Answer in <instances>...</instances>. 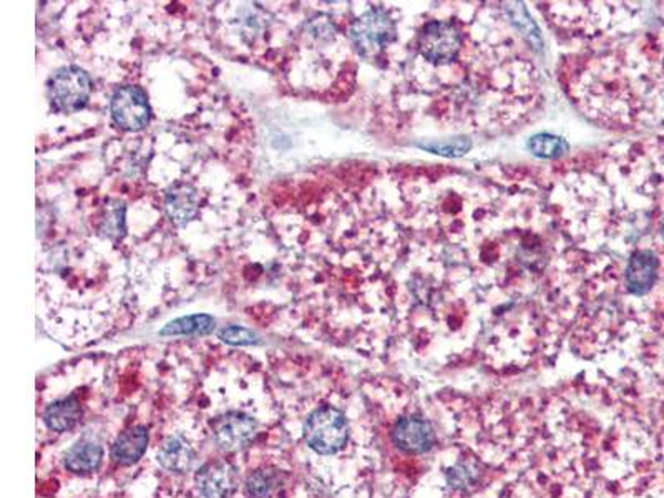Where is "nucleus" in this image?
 <instances>
[{"instance_id":"nucleus-1","label":"nucleus","mask_w":664,"mask_h":498,"mask_svg":"<svg viewBox=\"0 0 664 498\" xmlns=\"http://www.w3.org/2000/svg\"><path fill=\"white\" fill-rule=\"evenodd\" d=\"M396 20L384 9H371L352 22L349 39L357 54L374 57L396 40Z\"/></svg>"},{"instance_id":"nucleus-2","label":"nucleus","mask_w":664,"mask_h":498,"mask_svg":"<svg viewBox=\"0 0 664 498\" xmlns=\"http://www.w3.org/2000/svg\"><path fill=\"white\" fill-rule=\"evenodd\" d=\"M349 424L346 415L336 407H321L309 415L304 425L306 444L321 455L336 454L346 445Z\"/></svg>"},{"instance_id":"nucleus-3","label":"nucleus","mask_w":664,"mask_h":498,"mask_svg":"<svg viewBox=\"0 0 664 498\" xmlns=\"http://www.w3.org/2000/svg\"><path fill=\"white\" fill-rule=\"evenodd\" d=\"M92 88L90 75L77 65L62 67L49 80L50 100L62 113H77L87 107Z\"/></svg>"},{"instance_id":"nucleus-4","label":"nucleus","mask_w":664,"mask_h":498,"mask_svg":"<svg viewBox=\"0 0 664 498\" xmlns=\"http://www.w3.org/2000/svg\"><path fill=\"white\" fill-rule=\"evenodd\" d=\"M462 47L459 27L449 20H432L425 25L417 39L420 57L432 65L454 62Z\"/></svg>"},{"instance_id":"nucleus-5","label":"nucleus","mask_w":664,"mask_h":498,"mask_svg":"<svg viewBox=\"0 0 664 498\" xmlns=\"http://www.w3.org/2000/svg\"><path fill=\"white\" fill-rule=\"evenodd\" d=\"M110 113L118 128L125 132H140L150 123L152 107L143 88L125 85L113 93Z\"/></svg>"},{"instance_id":"nucleus-6","label":"nucleus","mask_w":664,"mask_h":498,"mask_svg":"<svg viewBox=\"0 0 664 498\" xmlns=\"http://www.w3.org/2000/svg\"><path fill=\"white\" fill-rule=\"evenodd\" d=\"M213 440L220 449L235 452L253 442L258 432V420L245 412H228L213 420Z\"/></svg>"},{"instance_id":"nucleus-7","label":"nucleus","mask_w":664,"mask_h":498,"mask_svg":"<svg viewBox=\"0 0 664 498\" xmlns=\"http://www.w3.org/2000/svg\"><path fill=\"white\" fill-rule=\"evenodd\" d=\"M196 485L206 498H230L238 489V472L228 460H211L196 472Z\"/></svg>"},{"instance_id":"nucleus-8","label":"nucleus","mask_w":664,"mask_h":498,"mask_svg":"<svg viewBox=\"0 0 664 498\" xmlns=\"http://www.w3.org/2000/svg\"><path fill=\"white\" fill-rule=\"evenodd\" d=\"M392 440L402 452L424 454L435 444V432L427 420L407 417L397 422Z\"/></svg>"},{"instance_id":"nucleus-9","label":"nucleus","mask_w":664,"mask_h":498,"mask_svg":"<svg viewBox=\"0 0 664 498\" xmlns=\"http://www.w3.org/2000/svg\"><path fill=\"white\" fill-rule=\"evenodd\" d=\"M166 215L176 226H186L200 211V195L190 183H175L166 190Z\"/></svg>"},{"instance_id":"nucleus-10","label":"nucleus","mask_w":664,"mask_h":498,"mask_svg":"<svg viewBox=\"0 0 664 498\" xmlns=\"http://www.w3.org/2000/svg\"><path fill=\"white\" fill-rule=\"evenodd\" d=\"M660 261L650 249H641L631 256L626 268V288L635 296H645L650 293L658 279Z\"/></svg>"},{"instance_id":"nucleus-11","label":"nucleus","mask_w":664,"mask_h":498,"mask_svg":"<svg viewBox=\"0 0 664 498\" xmlns=\"http://www.w3.org/2000/svg\"><path fill=\"white\" fill-rule=\"evenodd\" d=\"M148 447L147 427L137 425L118 435L112 445V459L120 465H132L142 459Z\"/></svg>"},{"instance_id":"nucleus-12","label":"nucleus","mask_w":664,"mask_h":498,"mask_svg":"<svg viewBox=\"0 0 664 498\" xmlns=\"http://www.w3.org/2000/svg\"><path fill=\"white\" fill-rule=\"evenodd\" d=\"M158 462L165 470L183 474L188 472L195 462V450L181 435H175L166 440L158 450Z\"/></svg>"},{"instance_id":"nucleus-13","label":"nucleus","mask_w":664,"mask_h":498,"mask_svg":"<svg viewBox=\"0 0 664 498\" xmlns=\"http://www.w3.org/2000/svg\"><path fill=\"white\" fill-rule=\"evenodd\" d=\"M82 417V404L74 396L65 397L50 404L44 412V422L52 432H67L79 424Z\"/></svg>"},{"instance_id":"nucleus-14","label":"nucleus","mask_w":664,"mask_h":498,"mask_svg":"<svg viewBox=\"0 0 664 498\" xmlns=\"http://www.w3.org/2000/svg\"><path fill=\"white\" fill-rule=\"evenodd\" d=\"M102 445L85 442V444L74 445L65 455V467L72 474H90L102 464Z\"/></svg>"},{"instance_id":"nucleus-15","label":"nucleus","mask_w":664,"mask_h":498,"mask_svg":"<svg viewBox=\"0 0 664 498\" xmlns=\"http://www.w3.org/2000/svg\"><path fill=\"white\" fill-rule=\"evenodd\" d=\"M98 233L110 241H122L127 235V206L120 200H110L105 206Z\"/></svg>"},{"instance_id":"nucleus-16","label":"nucleus","mask_w":664,"mask_h":498,"mask_svg":"<svg viewBox=\"0 0 664 498\" xmlns=\"http://www.w3.org/2000/svg\"><path fill=\"white\" fill-rule=\"evenodd\" d=\"M215 319L208 314H195L188 318H180L166 324L160 336H191V334H208L215 329Z\"/></svg>"},{"instance_id":"nucleus-17","label":"nucleus","mask_w":664,"mask_h":498,"mask_svg":"<svg viewBox=\"0 0 664 498\" xmlns=\"http://www.w3.org/2000/svg\"><path fill=\"white\" fill-rule=\"evenodd\" d=\"M528 148L535 157L558 158L568 152V143L563 138L542 133V135H537V137L530 140Z\"/></svg>"},{"instance_id":"nucleus-18","label":"nucleus","mask_w":664,"mask_h":498,"mask_svg":"<svg viewBox=\"0 0 664 498\" xmlns=\"http://www.w3.org/2000/svg\"><path fill=\"white\" fill-rule=\"evenodd\" d=\"M276 485V475L268 470H258L253 475H249L246 482V494L253 498H266L271 494V490Z\"/></svg>"},{"instance_id":"nucleus-19","label":"nucleus","mask_w":664,"mask_h":498,"mask_svg":"<svg viewBox=\"0 0 664 498\" xmlns=\"http://www.w3.org/2000/svg\"><path fill=\"white\" fill-rule=\"evenodd\" d=\"M525 7L520 4H513L510 9H507L510 12V19H512L513 24L517 25V29L520 32H523V35L527 37L528 40H532L533 44L542 45V39H540V32H538L537 27L533 24V20L530 19L527 10L525 14L522 12Z\"/></svg>"},{"instance_id":"nucleus-20","label":"nucleus","mask_w":664,"mask_h":498,"mask_svg":"<svg viewBox=\"0 0 664 498\" xmlns=\"http://www.w3.org/2000/svg\"><path fill=\"white\" fill-rule=\"evenodd\" d=\"M220 339L233 346H251V344L259 342L258 336L253 331L241 328V326H228V328L221 329Z\"/></svg>"},{"instance_id":"nucleus-21","label":"nucleus","mask_w":664,"mask_h":498,"mask_svg":"<svg viewBox=\"0 0 664 498\" xmlns=\"http://www.w3.org/2000/svg\"><path fill=\"white\" fill-rule=\"evenodd\" d=\"M470 148L469 140H457V142L434 143V145H427L425 150L437 153V155H447V157H460L464 155Z\"/></svg>"},{"instance_id":"nucleus-22","label":"nucleus","mask_w":664,"mask_h":498,"mask_svg":"<svg viewBox=\"0 0 664 498\" xmlns=\"http://www.w3.org/2000/svg\"><path fill=\"white\" fill-rule=\"evenodd\" d=\"M661 235H663V238H664V216H663V220H661Z\"/></svg>"}]
</instances>
